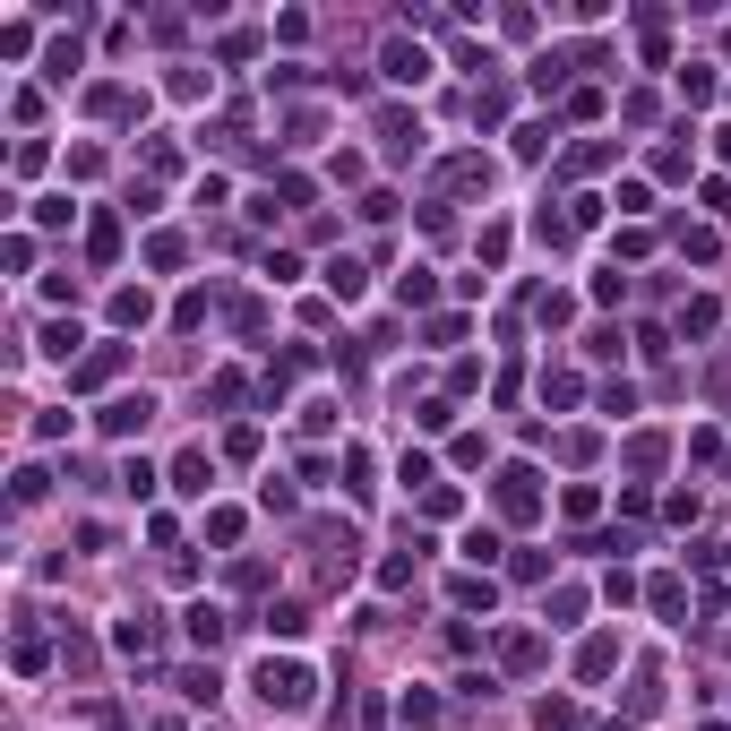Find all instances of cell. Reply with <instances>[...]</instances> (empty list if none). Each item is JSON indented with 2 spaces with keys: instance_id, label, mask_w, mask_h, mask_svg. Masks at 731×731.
<instances>
[{
  "instance_id": "cell-11",
  "label": "cell",
  "mask_w": 731,
  "mask_h": 731,
  "mask_svg": "<svg viewBox=\"0 0 731 731\" xmlns=\"http://www.w3.org/2000/svg\"><path fill=\"white\" fill-rule=\"evenodd\" d=\"M181 697H198V706H215V697H224V680H215V671H190V680H181Z\"/></svg>"
},
{
  "instance_id": "cell-1",
  "label": "cell",
  "mask_w": 731,
  "mask_h": 731,
  "mask_svg": "<svg viewBox=\"0 0 731 731\" xmlns=\"http://www.w3.org/2000/svg\"><path fill=\"white\" fill-rule=\"evenodd\" d=\"M258 697L276 714H301L310 706V663H276V654H267V663H258Z\"/></svg>"
},
{
  "instance_id": "cell-9",
  "label": "cell",
  "mask_w": 731,
  "mask_h": 731,
  "mask_svg": "<svg viewBox=\"0 0 731 731\" xmlns=\"http://www.w3.org/2000/svg\"><path fill=\"white\" fill-rule=\"evenodd\" d=\"M43 353H52V362H69V353H78V327L52 319V327H43Z\"/></svg>"
},
{
  "instance_id": "cell-4",
  "label": "cell",
  "mask_w": 731,
  "mask_h": 731,
  "mask_svg": "<svg viewBox=\"0 0 731 731\" xmlns=\"http://www.w3.org/2000/svg\"><path fill=\"white\" fill-rule=\"evenodd\" d=\"M155 637H164V628H155V611H121V628H112V645H121V654H155Z\"/></svg>"
},
{
  "instance_id": "cell-7",
  "label": "cell",
  "mask_w": 731,
  "mask_h": 731,
  "mask_svg": "<svg viewBox=\"0 0 731 731\" xmlns=\"http://www.w3.org/2000/svg\"><path fill=\"white\" fill-rule=\"evenodd\" d=\"M172 491H190V499H198V491H207V456H198V448H190V456H181V465H172Z\"/></svg>"
},
{
  "instance_id": "cell-10",
  "label": "cell",
  "mask_w": 731,
  "mask_h": 731,
  "mask_svg": "<svg viewBox=\"0 0 731 731\" xmlns=\"http://www.w3.org/2000/svg\"><path fill=\"white\" fill-rule=\"evenodd\" d=\"M327 284H336V293L353 301V293H362V267H353V258H327Z\"/></svg>"
},
{
  "instance_id": "cell-3",
  "label": "cell",
  "mask_w": 731,
  "mask_h": 731,
  "mask_svg": "<svg viewBox=\"0 0 731 731\" xmlns=\"http://www.w3.org/2000/svg\"><path fill=\"white\" fill-rule=\"evenodd\" d=\"M534 465H508V473H499V508H508V516H534Z\"/></svg>"
},
{
  "instance_id": "cell-6",
  "label": "cell",
  "mask_w": 731,
  "mask_h": 731,
  "mask_svg": "<svg viewBox=\"0 0 731 731\" xmlns=\"http://www.w3.org/2000/svg\"><path fill=\"white\" fill-rule=\"evenodd\" d=\"M379 69H387V78H422L430 61H422V52H413V43H387V61H379Z\"/></svg>"
},
{
  "instance_id": "cell-2",
  "label": "cell",
  "mask_w": 731,
  "mask_h": 731,
  "mask_svg": "<svg viewBox=\"0 0 731 731\" xmlns=\"http://www.w3.org/2000/svg\"><path fill=\"white\" fill-rule=\"evenodd\" d=\"M147 413H155L147 387H138V396H112V405H104V430H112V439H129V430H147Z\"/></svg>"
},
{
  "instance_id": "cell-5",
  "label": "cell",
  "mask_w": 731,
  "mask_h": 731,
  "mask_svg": "<svg viewBox=\"0 0 731 731\" xmlns=\"http://www.w3.org/2000/svg\"><path fill=\"white\" fill-rule=\"evenodd\" d=\"M181 620H190V645H207V654H215V645H224V628H233V620H224V611H215V602H190Z\"/></svg>"
},
{
  "instance_id": "cell-8",
  "label": "cell",
  "mask_w": 731,
  "mask_h": 731,
  "mask_svg": "<svg viewBox=\"0 0 731 731\" xmlns=\"http://www.w3.org/2000/svg\"><path fill=\"white\" fill-rule=\"evenodd\" d=\"M112 370H121V344H104V353H86V362H78V387H95V379H112Z\"/></svg>"
}]
</instances>
